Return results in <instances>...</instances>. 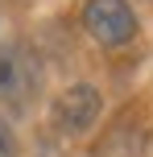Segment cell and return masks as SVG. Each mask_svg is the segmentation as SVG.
Listing matches in <instances>:
<instances>
[{"mask_svg":"<svg viewBox=\"0 0 153 157\" xmlns=\"http://www.w3.org/2000/svg\"><path fill=\"white\" fill-rule=\"evenodd\" d=\"M83 25L99 46H124L137 33V17H132L128 0H87Z\"/></svg>","mask_w":153,"mask_h":157,"instance_id":"obj_1","label":"cell"},{"mask_svg":"<svg viewBox=\"0 0 153 157\" xmlns=\"http://www.w3.org/2000/svg\"><path fill=\"white\" fill-rule=\"evenodd\" d=\"M41 66L25 46H4L0 50V103H29L37 91Z\"/></svg>","mask_w":153,"mask_h":157,"instance_id":"obj_2","label":"cell"},{"mask_svg":"<svg viewBox=\"0 0 153 157\" xmlns=\"http://www.w3.org/2000/svg\"><path fill=\"white\" fill-rule=\"evenodd\" d=\"M99 108H104V103H99L95 87L75 83V87H66V91L58 95L54 120H58V128H66V132H87V128L99 120Z\"/></svg>","mask_w":153,"mask_h":157,"instance_id":"obj_3","label":"cell"},{"mask_svg":"<svg viewBox=\"0 0 153 157\" xmlns=\"http://www.w3.org/2000/svg\"><path fill=\"white\" fill-rule=\"evenodd\" d=\"M0 157H17V136H13L4 116H0Z\"/></svg>","mask_w":153,"mask_h":157,"instance_id":"obj_4","label":"cell"}]
</instances>
